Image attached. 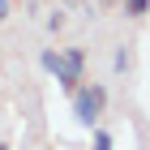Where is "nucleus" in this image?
<instances>
[{
  "label": "nucleus",
  "mask_w": 150,
  "mask_h": 150,
  "mask_svg": "<svg viewBox=\"0 0 150 150\" xmlns=\"http://www.w3.org/2000/svg\"><path fill=\"white\" fill-rule=\"evenodd\" d=\"M103 107H107V90L99 86V81H86V86H77V90H73V116H77V125L99 129Z\"/></svg>",
  "instance_id": "obj_1"
},
{
  "label": "nucleus",
  "mask_w": 150,
  "mask_h": 150,
  "mask_svg": "<svg viewBox=\"0 0 150 150\" xmlns=\"http://www.w3.org/2000/svg\"><path fill=\"white\" fill-rule=\"evenodd\" d=\"M39 64H43V69H47L52 77L60 81V90H64V94H73V90L81 86V77H77V73L69 69V64H64V56H60V52H52V47H47L43 56H39Z\"/></svg>",
  "instance_id": "obj_2"
},
{
  "label": "nucleus",
  "mask_w": 150,
  "mask_h": 150,
  "mask_svg": "<svg viewBox=\"0 0 150 150\" xmlns=\"http://www.w3.org/2000/svg\"><path fill=\"white\" fill-rule=\"evenodd\" d=\"M60 56H64V64H69V69L77 73L81 81H86V52H81V47H64Z\"/></svg>",
  "instance_id": "obj_3"
},
{
  "label": "nucleus",
  "mask_w": 150,
  "mask_h": 150,
  "mask_svg": "<svg viewBox=\"0 0 150 150\" xmlns=\"http://www.w3.org/2000/svg\"><path fill=\"white\" fill-rule=\"evenodd\" d=\"M112 69H116V73H129V69H133V52H129V47H116Z\"/></svg>",
  "instance_id": "obj_4"
},
{
  "label": "nucleus",
  "mask_w": 150,
  "mask_h": 150,
  "mask_svg": "<svg viewBox=\"0 0 150 150\" xmlns=\"http://www.w3.org/2000/svg\"><path fill=\"white\" fill-rule=\"evenodd\" d=\"M120 9H125V17H146L150 0H120Z\"/></svg>",
  "instance_id": "obj_5"
},
{
  "label": "nucleus",
  "mask_w": 150,
  "mask_h": 150,
  "mask_svg": "<svg viewBox=\"0 0 150 150\" xmlns=\"http://www.w3.org/2000/svg\"><path fill=\"white\" fill-rule=\"evenodd\" d=\"M94 150H116V142H112L107 129H94Z\"/></svg>",
  "instance_id": "obj_6"
},
{
  "label": "nucleus",
  "mask_w": 150,
  "mask_h": 150,
  "mask_svg": "<svg viewBox=\"0 0 150 150\" xmlns=\"http://www.w3.org/2000/svg\"><path fill=\"white\" fill-rule=\"evenodd\" d=\"M60 26H64V13L56 9V13H52V17H47V30H60Z\"/></svg>",
  "instance_id": "obj_7"
},
{
  "label": "nucleus",
  "mask_w": 150,
  "mask_h": 150,
  "mask_svg": "<svg viewBox=\"0 0 150 150\" xmlns=\"http://www.w3.org/2000/svg\"><path fill=\"white\" fill-rule=\"evenodd\" d=\"M9 13H13V4H9V0H0V22H4Z\"/></svg>",
  "instance_id": "obj_8"
},
{
  "label": "nucleus",
  "mask_w": 150,
  "mask_h": 150,
  "mask_svg": "<svg viewBox=\"0 0 150 150\" xmlns=\"http://www.w3.org/2000/svg\"><path fill=\"white\" fill-rule=\"evenodd\" d=\"M0 150H9V146H4V142H0Z\"/></svg>",
  "instance_id": "obj_9"
}]
</instances>
